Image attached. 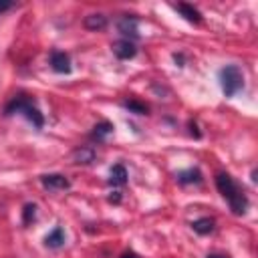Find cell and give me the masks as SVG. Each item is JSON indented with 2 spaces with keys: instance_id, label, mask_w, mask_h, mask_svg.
<instances>
[{
  "instance_id": "1",
  "label": "cell",
  "mask_w": 258,
  "mask_h": 258,
  "mask_svg": "<svg viewBox=\"0 0 258 258\" xmlns=\"http://www.w3.org/2000/svg\"><path fill=\"white\" fill-rule=\"evenodd\" d=\"M216 187L218 191L224 196V200L230 204V210L234 214H244L248 210V198L244 196V191L238 187V183L232 179V175L228 173H218L216 175Z\"/></svg>"
},
{
  "instance_id": "2",
  "label": "cell",
  "mask_w": 258,
  "mask_h": 258,
  "mask_svg": "<svg viewBox=\"0 0 258 258\" xmlns=\"http://www.w3.org/2000/svg\"><path fill=\"white\" fill-rule=\"evenodd\" d=\"M12 113H22L36 129H42V125H44V117H42V113L24 97V95H18V97H14L8 105H6V115H12Z\"/></svg>"
},
{
  "instance_id": "3",
  "label": "cell",
  "mask_w": 258,
  "mask_h": 258,
  "mask_svg": "<svg viewBox=\"0 0 258 258\" xmlns=\"http://www.w3.org/2000/svg\"><path fill=\"white\" fill-rule=\"evenodd\" d=\"M220 83L226 97H234L244 87V75L236 64H228L220 71Z\"/></svg>"
},
{
  "instance_id": "4",
  "label": "cell",
  "mask_w": 258,
  "mask_h": 258,
  "mask_svg": "<svg viewBox=\"0 0 258 258\" xmlns=\"http://www.w3.org/2000/svg\"><path fill=\"white\" fill-rule=\"evenodd\" d=\"M50 67L54 73H60V75H67L71 73V58L67 52L62 50H52L50 52Z\"/></svg>"
},
{
  "instance_id": "5",
  "label": "cell",
  "mask_w": 258,
  "mask_h": 258,
  "mask_svg": "<svg viewBox=\"0 0 258 258\" xmlns=\"http://www.w3.org/2000/svg\"><path fill=\"white\" fill-rule=\"evenodd\" d=\"M40 183L44 189H50V191H56V189H67L71 185V181L60 175V173H48V175H42L40 177Z\"/></svg>"
},
{
  "instance_id": "6",
  "label": "cell",
  "mask_w": 258,
  "mask_h": 258,
  "mask_svg": "<svg viewBox=\"0 0 258 258\" xmlns=\"http://www.w3.org/2000/svg\"><path fill=\"white\" fill-rule=\"evenodd\" d=\"M113 52H115L117 58L127 60V58H133V56L137 54V48H135V44H133L129 38H121V40H117V42L113 44Z\"/></svg>"
},
{
  "instance_id": "7",
  "label": "cell",
  "mask_w": 258,
  "mask_h": 258,
  "mask_svg": "<svg viewBox=\"0 0 258 258\" xmlns=\"http://www.w3.org/2000/svg\"><path fill=\"white\" fill-rule=\"evenodd\" d=\"M175 10L185 18V20H189V22H194V24H200L202 22V14L194 8V6H189V4H185V2H179V4H175Z\"/></svg>"
},
{
  "instance_id": "8",
  "label": "cell",
  "mask_w": 258,
  "mask_h": 258,
  "mask_svg": "<svg viewBox=\"0 0 258 258\" xmlns=\"http://www.w3.org/2000/svg\"><path fill=\"white\" fill-rule=\"evenodd\" d=\"M83 24L87 30H103L107 26V18L103 14H89V16H85Z\"/></svg>"
},
{
  "instance_id": "9",
  "label": "cell",
  "mask_w": 258,
  "mask_h": 258,
  "mask_svg": "<svg viewBox=\"0 0 258 258\" xmlns=\"http://www.w3.org/2000/svg\"><path fill=\"white\" fill-rule=\"evenodd\" d=\"M117 26H119V32H121V34H125V36H133V38H137V36H139L135 18L125 16V18H121V20H119V24H117Z\"/></svg>"
},
{
  "instance_id": "10",
  "label": "cell",
  "mask_w": 258,
  "mask_h": 258,
  "mask_svg": "<svg viewBox=\"0 0 258 258\" xmlns=\"http://www.w3.org/2000/svg\"><path fill=\"white\" fill-rule=\"evenodd\" d=\"M109 183L111 185H125L127 183V169L121 163L113 165V169L109 173Z\"/></svg>"
},
{
  "instance_id": "11",
  "label": "cell",
  "mask_w": 258,
  "mask_h": 258,
  "mask_svg": "<svg viewBox=\"0 0 258 258\" xmlns=\"http://www.w3.org/2000/svg\"><path fill=\"white\" fill-rule=\"evenodd\" d=\"M175 177L183 185H187V183H200L202 181V171L200 169H185V171H179Z\"/></svg>"
},
{
  "instance_id": "12",
  "label": "cell",
  "mask_w": 258,
  "mask_h": 258,
  "mask_svg": "<svg viewBox=\"0 0 258 258\" xmlns=\"http://www.w3.org/2000/svg\"><path fill=\"white\" fill-rule=\"evenodd\" d=\"M191 228H194V232H196V234L206 236V234L214 232V220H212V218H200V220L191 222Z\"/></svg>"
},
{
  "instance_id": "13",
  "label": "cell",
  "mask_w": 258,
  "mask_h": 258,
  "mask_svg": "<svg viewBox=\"0 0 258 258\" xmlns=\"http://www.w3.org/2000/svg\"><path fill=\"white\" fill-rule=\"evenodd\" d=\"M44 244H46L48 248H60V246L64 244V232H62V228H54V230L44 238Z\"/></svg>"
},
{
  "instance_id": "14",
  "label": "cell",
  "mask_w": 258,
  "mask_h": 258,
  "mask_svg": "<svg viewBox=\"0 0 258 258\" xmlns=\"http://www.w3.org/2000/svg\"><path fill=\"white\" fill-rule=\"evenodd\" d=\"M109 133H113V125H111L109 121H101V123H97V125H95L93 133H91V139L103 141V139H105Z\"/></svg>"
},
{
  "instance_id": "15",
  "label": "cell",
  "mask_w": 258,
  "mask_h": 258,
  "mask_svg": "<svg viewBox=\"0 0 258 258\" xmlns=\"http://www.w3.org/2000/svg\"><path fill=\"white\" fill-rule=\"evenodd\" d=\"M73 159H75V163H91L95 159V151L91 147H79V149H75Z\"/></svg>"
},
{
  "instance_id": "16",
  "label": "cell",
  "mask_w": 258,
  "mask_h": 258,
  "mask_svg": "<svg viewBox=\"0 0 258 258\" xmlns=\"http://www.w3.org/2000/svg\"><path fill=\"white\" fill-rule=\"evenodd\" d=\"M123 107L129 109L131 113L147 115V105H145V103H139V101H135V99H127V101H123Z\"/></svg>"
},
{
  "instance_id": "17",
  "label": "cell",
  "mask_w": 258,
  "mask_h": 258,
  "mask_svg": "<svg viewBox=\"0 0 258 258\" xmlns=\"http://www.w3.org/2000/svg\"><path fill=\"white\" fill-rule=\"evenodd\" d=\"M34 216H36V206L34 204H26L24 210H22V222L30 224V222H34Z\"/></svg>"
},
{
  "instance_id": "18",
  "label": "cell",
  "mask_w": 258,
  "mask_h": 258,
  "mask_svg": "<svg viewBox=\"0 0 258 258\" xmlns=\"http://www.w3.org/2000/svg\"><path fill=\"white\" fill-rule=\"evenodd\" d=\"M189 135H194L196 139H200V135H202V133L198 131V125H196L194 121H189Z\"/></svg>"
},
{
  "instance_id": "19",
  "label": "cell",
  "mask_w": 258,
  "mask_h": 258,
  "mask_svg": "<svg viewBox=\"0 0 258 258\" xmlns=\"http://www.w3.org/2000/svg\"><path fill=\"white\" fill-rule=\"evenodd\" d=\"M14 4L12 2H8V0H0V12H6L8 8H12Z\"/></svg>"
},
{
  "instance_id": "20",
  "label": "cell",
  "mask_w": 258,
  "mask_h": 258,
  "mask_svg": "<svg viewBox=\"0 0 258 258\" xmlns=\"http://www.w3.org/2000/svg\"><path fill=\"white\" fill-rule=\"evenodd\" d=\"M109 202H113V204H119V202H121V196H119V191H113V196L109 198Z\"/></svg>"
},
{
  "instance_id": "21",
  "label": "cell",
  "mask_w": 258,
  "mask_h": 258,
  "mask_svg": "<svg viewBox=\"0 0 258 258\" xmlns=\"http://www.w3.org/2000/svg\"><path fill=\"white\" fill-rule=\"evenodd\" d=\"M121 258H139V256H137L135 252H123V254H121Z\"/></svg>"
},
{
  "instance_id": "22",
  "label": "cell",
  "mask_w": 258,
  "mask_h": 258,
  "mask_svg": "<svg viewBox=\"0 0 258 258\" xmlns=\"http://www.w3.org/2000/svg\"><path fill=\"white\" fill-rule=\"evenodd\" d=\"M173 58H175L177 67H181V62H183V54H173Z\"/></svg>"
},
{
  "instance_id": "23",
  "label": "cell",
  "mask_w": 258,
  "mask_h": 258,
  "mask_svg": "<svg viewBox=\"0 0 258 258\" xmlns=\"http://www.w3.org/2000/svg\"><path fill=\"white\" fill-rule=\"evenodd\" d=\"M208 258H228V256H222V254H208Z\"/></svg>"
}]
</instances>
